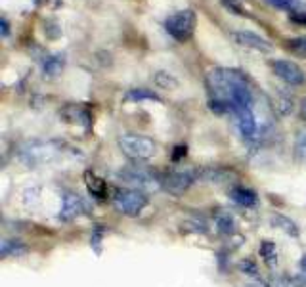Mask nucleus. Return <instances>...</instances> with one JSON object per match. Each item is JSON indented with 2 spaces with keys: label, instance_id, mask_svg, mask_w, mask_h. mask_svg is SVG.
<instances>
[{
  "label": "nucleus",
  "instance_id": "ddd939ff",
  "mask_svg": "<svg viewBox=\"0 0 306 287\" xmlns=\"http://www.w3.org/2000/svg\"><path fill=\"white\" fill-rule=\"evenodd\" d=\"M230 197H232V201H236L238 205H241V207H245V209H249V207H255L257 205V193L253 190H249V188H243V186H236V188H232L230 190Z\"/></svg>",
  "mask_w": 306,
  "mask_h": 287
},
{
  "label": "nucleus",
  "instance_id": "6e6552de",
  "mask_svg": "<svg viewBox=\"0 0 306 287\" xmlns=\"http://www.w3.org/2000/svg\"><path fill=\"white\" fill-rule=\"evenodd\" d=\"M195 182V174L193 172H184V171H172L169 174H165L161 178L163 188L172 193V195H182L186 190H190V186Z\"/></svg>",
  "mask_w": 306,
  "mask_h": 287
},
{
  "label": "nucleus",
  "instance_id": "0eeeda50",
  "mask_svg": "<svg viewBox=\"0 0 306 287\" xmlns=\"http://www.w3.org/2000/svg\"><path fill=\"white\" fill-rule=\"evenodd\" d=\"M272 69L281 81H285L287 85L291 86H302L306 83V75L300 67L296 65L295 61L289 59H277L272 63Z\"/></svg>",
  "mask_w": 306,
  "mask_h": 287
},
{
  "label": "nucleus",
  "instance_id": "393cba45",
  "mask_svg": "<svg viewBox=\"0 0 306 287\" xmlns=\"http://www.w3.org/2000/svg\"><path fill=\"white\" fill-rule=\"evenodd\" d=\"M276 109L281 115L293 113V100H291V98H279L276 102Z\"/></svg>",
  "mask_w": 306,
  "mask_h": 287
},
{
  "label": "nucleus",
  "instance_id": "4468645a",
  "mask_svg": "<svg viewBox=\"0 0 306 287\" xmlns=\"http://www.w3.org/2000/svg\"><path fill=\"white\" fill-rule=\"evenodd\" d=\"M23 253H27V247L19 239H4L2 245H0V255L2 257H19Z\"/></svg>",
  "mask_w": 306,
  "mask_h": 287
},
{
  "label": "nucleus",
  "instance_id": "f03ea898",
  "mask_svg": "<svg viewBox=\"0 0 306 287\" xmlns=\"http://www.w3.org/2000/svg\"><path fill=\"white\" fill-rule=\"evenodd\" d=\"M117 176L123 180V184H126L130 190L138 191H155L163 188L161 178H157L149 169H145L142 165H128L121 171L117 172Z\"/></svg>",
  "mask_w": 306,
  "mask_h": 287
},
{
  "label": "nucleus",
  "instance_id": "f3484780",
  "mask_svg": "<svg viewBox=\"0 0 306 287\" xmlns=\"http://www.w3.org/2000/svg\"><path fill=\"white\" fill-rule=\"evenodd\" d=\"M153 83H155V86L165 88V90H174L178 86V79L172 77L171 73H167V71H157L153 75Z\"/></svg>",
  "mask_w": 306,
  "mask_h": 287
},
{
  "label": "nucleus",
  "instance_id": "f8f14e48",
  "mask_svg": "<svg viewBox=\"0 0 306 287\" xmlns=\"http://www.w3.org/2000/svg\"><path fill=\"white\" fill-rule=\"evenodd\" d=\"M195 174V180H203V182H224L232 176V171L224 169V167H205V169H199V171L193 172Z\"/></svg>",
  "mask_w": 306,
  "mask_h": 287
},
{
  "label": "nucleus",
  "instance_id": "aec40b11",
  "mask_svg": "<svg viewBox=\"0 0 306 287\" xmlns=\"http://www.w3.org/2000/svg\"><path fill=\"white\" fill-rule=\"evenodd\" d=\"M86 184H88V190H90V193L92 195H96V197H102L105 191V184L104 180H100V178H96L94 174H90V172H86Z\"/></svg>",
  "mask_w": 306,
  "mask_h": 287
},
{
  "label": "nucleus",
  "instance_id": "9b49d317",
  "mask_svg": "<svg viewBox=\"0 0 306 287\" xmlns=\"http://www.w3.org/2000/svg\"><path fill=\"white\" fill-rule=\"evenodd\" d=\"M238 117V128L241 136L245 138V140H253L255 136H257V119H255V113H253V109L249 107V109H243V111H239L236 113Z\"/></svg>",
  "mask_w": 306,
  "mask_h": 287
},
{
  "label": "nucleus",
  "instance_id": "423d86ee",
  "mask_svg": "<svg viewBox=\"0 0 306 287\" xmlns=\"http://www.w3.org/2000/svg\"><path fill=\"white\" fill-rule=\"evenodd\" d=\"M54 157V150L50 144H40V142H29L21 148L19 152V159L29 165L35 167L38 163H46Z\"/></svg>",
  "mask_w": 306,
  "mask_h": 287
},
{
  "label": "nucleus",
  "instance_id": "1a4fd4ad",
  "mask_svg": "<svg viewBox=\"0 0 306 287\" xmlns=\"http://www.w3.org/2000/svg\"><path fill=\"white\" fill-rule=\"evenodd\" d=\"M232 38L238 42L239 46L253 48V50H258V52H270L272 50V44L268 42L266 38H262L257 33H251V31H234Z\"/></svg>",
  "mask_w": 306,
  "mask_h": 287
},
{
  "label": "nucleus",
  "instance_id": "cd10ccee",
  "mask_svg": "<svg viewBox=\"0 0 306 287\" xmlns=\"http://www.w3.org/2000/svg\"><path fill=\"white\" fill-rule=\"evenodd\" d=\"M274 287H296L295 279H291V277H277L276 281H274Z\"/></svg>",
  "mask_w": 306,
  "mask_h": 287
},
{
  "label": "nucleus",
  "instance_id": "6ab92c4d",
  "mask_svg": "<svg viewBox=\"0 0 306 287\" xmlns=\"http://www.w3.org/2000/svg\"><path fill=\"white\" fill-rule=\"evenodd\" d=\"M65 65V57L63 56H52L44 61V75L46 77H56Z\"/></svg>",
  "mask_w": 306,
  "mask_h": 287
},
{
  "label": "nucleus",
  "instance_id": "c756f323",
  "mask_svg": "<svg viewBox=\"0 0 306 287\" xmlns=\"http://www.w3.org/2000/svg\"><path fill=\"white\" fill-rule=\"evenodd\" d=\"M8 31H10V27H8V19H6V18H2V37H8Z\"/></svg>",
  "mask_w": 306,
  "mask_h": 287
},
{
  "label": "nucleus",
  "instance_id": "bb28decb",
  "mask_svg": "<svg viewBox=\"0 0 306 287\" xmlns=\"http://www.w3.org/2000/svg\"><path fill=\"white\" fill-rule=\"evenodd\" d=\"M296 287H306V255L300 258V274L295 277Z\"/></svg>",
  "mask_w": 306,
  "mask_h": 287
},
{
  "label": "nucleus",
  "instance_id": "9d476101",
  "mask_svg": "<svg viewBox=\"0 0 306 287\" xmlns=\"http://www.w3.org/2000/svg\"><path fill=\"white\" fill-rule=\"evenodd\" d=\"M86 210L85 201L81 199L76 193H65L63 195V203H61V212L59 219L61 220H75Z\"/></svg>",
  "mask_w": 306,
  "mask_h": 287
},
{
  "label": "nucleus",
  "instance_id": "a878e982",
  "mask_svg": "<svg viewBox=\"0 0 306 287\" xmlns=\"http://www.w3.org/2000/svg\"><path fill=\"white\" fill-rule=\"evenodd\" d=\"M270 4H274L276 8H281V10H289V12H293V10L300 4V0H268Z\"/></svg>",
  "mask_w": 306,
  "mask_h": 287
},
{
  "label": "nucleus",
  "instance_id": "a211bd4d",
  "mask_svg": "<svg viewBox=\"0 0 306 287\" xmlns=\"http://www.w3.org/2000/svg\"><path fill=\"white\" fill-rule=\"evenodd\" d=\"M126 98H128V100H134V102H143V100L161 102V98L155 94V92H151V90H147V88H132V90L126 92Z\"/></svg>",
  "mask_w": 306,
  "mask_h": 287
},
{
  "label": "nucleus",
  "instance_id": "f257e3e1",
  "mask_svg": "<svg viewBox=\"0 0 306 287\" xmlns=\"http://www.w3.org/2000/svg\"><path fill=\"white\" fill-rule=\"evenodd\" d=\"M207 86L212 96L210 100H218L226 104V107L234 115L253 107V92L249 88L247 79L236 69H224V67L210 69L207 73Z\"/></svg>",
  "mask_w": 306,
  "mask_h": 287
},
{
  "label": "nucleus",
  "instance_id": "412c9836",
  "mask_svg": "<svg viewBox=\"0 0 306 287\" xmlns=\"http://www.w3.org/2000/svg\"><path fill=\"white\" fill-rule=\"evenodd\" d=\"M216 226H218V232L220 234H232L234 232V219L230 217V214H218V219H216Z\"/></svg>",
  "mask_w": 306,
  "mask_h": 287
},
{
  "label": "nucleus",
  "instance_id": "4be33fe9",
  "mask_svg": "<svg viewBox=\"0 0 306 287\" xmlns=\"http://www.w3.org/2000/svg\"><path fill=\"white\" fill-rule=\"evenodd\" d=\"M295 153L296 157L302 163H306V130H300L296 134V142H295Z\"/></svg>",
  "mask_w": 306,
  "mask_h": 287
},
{
  "label": "nucleus",
  "instance_id": "7c9ffc66",
  "mask_svg": "<svg viewBox=\"0 0 306 287\" xmlns=\"http://www.w3.org/2000/svg\"><path fill=\"white\" fill-rule=\"evenodd\" d=\"M300 115H302V119L306 121V98L302 100V104H300Z\"/></svg>",
  "mask_w": 306,
  "mask_h": 287
},
{
  "label": "nucleus",
  "instance_id": "2eb2a0df",
  "mask_svg": "<svg viewBox=\"0 0 306 287\" xmlns=\"http://www.w3.org/2000/svg\"><path fill=\"white\" fill-rule=\"evenodd\" d=\"M270 222H272L276 228L283 230L285 234L293 236V238H298V234H300V230H298V226H296L295 222L291 219H287V217H283V214H274V217L270 219Z\"/></svg>",
  "mask_w": 306,
  "mask_h": 287
},
{
  "label": "nucleus",
  "instance_id": "7ed1b4c3",
  "mask_svg": "<svg viewBox=\"0 0 306 287\" xmlns=\"http://www.w3.org/2000/svg\"><path fill=\"white\" fill-rule=\"evenodd\" d=\"M117 144H119V150L136 163L151 159L157 152V144L142 134H123V136H119Z\"/></svg>",
  "mask_w": 306,
  "mask_h": 287
},
{
  "label": "nucleus",
  "instance_id": "dca6fc26",
  "mask_svg": "<svg viewBox=\"0 0 306 287\" xmlns=\"http://www.w3.org/2000/svg\"><path fill=\"white\" fill-rule=\"evenodd\" d=\"M260 257L264 258V262H266L270 268H274L277 264V249H276V243L274 241H270V239H264L262 243H260Z\"/></svg>",
  "mask_w": 306,
  "mask_h": 287
},
{
  "label": "nucleus",
  "instance_id": "c85d7f7f",
  "mask_svg": "<svg viewBox=\"0 0 306 287\" xmlns=\"http://www.w3.org/2000/svg\"><path fill=\"white\" fill-rule=\"evenodd\" d=\"M176 152L172 153V161H178L180 157H184L186 155V146H178V148H174Z\"/></svg>",
  "mask_w": 306,
  "mask_h": 287
},
{
  "label": "nucleus",
  "instance_id": "2f4dec72",
  "mask_svg": "<svg viewBox=\"0 0 306 287\" xmlns=\"http://www.w3.org/2000/svg\"><path fill=\"white\" fill-rule=\"evenodd\" d=\"M247 287H266L264 283H260V285H247Z\"/></svg>",
  "mask_w": 306,
  "mask_h": 287
},
{
  "label": "nucleus",
  "instance_id": "b1692460",
  "mask_svg": "<svg viewBox=\"0 0 306 287\" xmlns=\"http://www.w3.org/2000/svg\"><path fill=\"white\" fill-rule=\"evenodd\" d=\"M287 48L295 54H300V56H306V37H298V38H293L289 40Z\"/></svg>",
  "mask_w": 306,
  "mask_h": 287
},
{
  "label": "nucleus",
  "instance_id": "5701e85b",
  "mask_svg": "<svg viewBox=\"0 0 306 287\" xmlns=\"http://www.w3.org/2000/svg\"><path fill=\"white\" fill-rule=\"evenodd\" d=\"M238 268L243 272V274H247V276H258V266H257V262H253L251 258H243L241 262L238 264Z\"/></svg>",
  "mask_w": 306,
  "mask_h": 287
},
{
  "label": "nucleus",
  "instance_id": "39448f33",
  "mask_svg": "<svg viewBox=\"0 0 306 287\" xmlns=\"http://www.w3.org/2000/svg\"><path fill=\"white\" fill-rule=\"evenodd\" d=\"M113 205L119 212H123L126 217H136L140 214L145 205H147V195L143 191L138 190H119L113 197Z\"/></svg>",
  "mask_w": 306,
  "mask_h": 287
},
{
  "label": "nucleus",
  "instance_id": "20e7f679",
  "mask_svg": "<svg viewBox=\"0 0 306 287\" xmlns=\"http://www.w3.org/2000/svg\"><path fill=\"white\" fill-rule=\"evenodd\" d=\"M195 23H197V18H195V12L193 10H178L171 14L167 21H165V29L167 33L171 35L174 40L178 42H186L193 37V31H195Z\"/></svg>",
  "mask_w": 306,
  "mask_h": 287
}]
</instances>
